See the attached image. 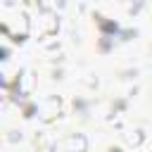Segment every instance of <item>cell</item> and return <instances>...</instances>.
<instances>
[{
  "label": "cell",
  "instance_id": "6da1fadb",
  "mask_svg": "<svg viewBox=\"0 0 152 152\" xmlns=\"http://www.w3.org/2000/svg\"><path fill=\"white\" fill-rule=\"evenodd\" d=\"M86 147H88L86 138H83L81 133H74V135L64 138L62 142H57V145L52 147V152H86Z\"/></svg>",
  "mask_w": 152,
  "mask_h": 152
},
{
  "label": "cell",
  "instance_id": "7a4b0ae2",
  "mask_svg": "<svg viewBox=\"0 0 152 152\" xmlns=\"http://www.w3.org/2000/svg\"><path fill=\"white\" fill-rule=\"evenodd\" d=\"M57 112H59V100L57 97H50V100H45L40 104V116L43 119H52Z\"/></svg>",
  "mask_w": 152,
  "mask_h": 152
},
{
  "label": "cell",
  "instance_id": "3957f363",
  "mask_svg": "<svg viewBox=\"0 0 152 152\" xmlns=\"http://www.w3.org/2000/svg\"><path fill=\"white\" fill-rule=\"evenodd\" d=\"M140 140H142V133L140 131H135L133 135H126V142H131V145H138Z\"/></svg>",
  "mask_w": 152,
  "mask_h": 152
},
{
  "label": "cell",
  "instance_id": "277c9868",
  "mask_svg": "<svg viewBox=\"0 0 152 152\" xmlns=\"http://www.w3.org/2000/svg\"><path fill=\"white\" fill-rule=\"evenodd\" d=\"M112 152H119V150H112Z\"/></svg>",
  "mask_w": 152,
  "mask_h": 152
}]
</instances>
